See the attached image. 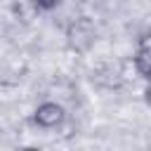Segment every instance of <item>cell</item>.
Returning <instances> with one entry per match:
<instances>
[{
    "label": "cell",
    "instance_id": "1",
    "mask_svg": "<svg viewBox=\"0 0 151 151\" xmlns=\"http://www.w3.org/2000/svg\"><path fill=\"white\" fill-rule=\"evenodd\" d=\"M33 120L40 125V127H57L64 123V109L54 101H45L35 109L33 113Z\"/></svg>",
    "mask_w": 151,
    "mask_h": 151
},
{
    "label": "cell",
    "instance_id": "2",
    "mask_svg": "<svg viewBox=\"0 0 151 151\" xmlns=\"http://www.w3.org/2000/svg\"><path fill=\"white\" fill-rule=\"evenodd\" d=\"M61 0H35V5L40 7V9H52V7H57Z\"/></svg>",
    "mask_w": 151,
    "mask_h": 151
},
{
    "label": "cell",
    "instance_id": "3",
    "mask_svg": "<svg viewBox=\"0 0 151 151\" xmlns=\"http://www.w3.org/2000/svg\"><path fill=\"white\" fill-rule=\"evenodd\" d=\"M144 99H146V104L151 106V78H149V85H146V90H144Z\"/></svg>",
    "mask_w": 151,
    "mask_h": 151
}]
</instances>
